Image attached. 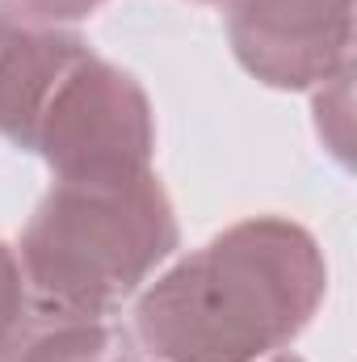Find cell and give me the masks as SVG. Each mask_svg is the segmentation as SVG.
I'll use <instances>...</instances> for the list:
<instances>
[{
    "label": "cell",
    "instance_id": "277c9868",
    "mask_svg": "<svg viewBox=\"0 0 357 362\" xmlns=\"http://www.w3.org/2000/svg\"><path fill=\"white\" fill-rule=\"evenodd\" d=\"M236 59L273 89H307L349 68L353 0H231Z\"/></svg>",
    "mask_w": 357,
    "mask_h": 362
},
{
    "label": "cell",
    "instance_id": "9c48e42d",
    "mask_svg": "<svg viewBox=\"0 0 357 362\" xmlns=\"http://www.w3.org/2000/svg\"><path fill=\"white\" fill-rule=\"evenodd\" d=\"M265 362H298V358H265Z\"/></svg>",
    "mask_w": 357,
    "mask_h": 362
},
{
    "label": "cell",
    "instance_id": "5b68a950",
    "mask_svg": "<svg viewBox=\"0 0 357 362\" xmlns=\"http://www.w3.org/2000/svg\"><path fill=\"white\" fill-rule=\"evenodd\" d=\"M85 55L80 34L21 8H0V135L17 148H34L55 89Z\"/></svg>",
    "mask_w": 357,
    "mask_h": 362
},
{
    "label": "cell",
    "instance_id": "52a82bcc",
    "mask_svg": "<svg viewBox=\"0 0 357 362\" xmlns=\"http://www.w3.org/2000/svg\"><path fill=\"white\" fill-rule=\"evenodd\" d=\"M25 316H30V286H25L21 262H17V249L0 245V354L17 337Z\"/></svg>",
    "mask_w": 357,
    "mask_h": 362
},
{
    "label": "cell",
    "instance_id": "6da1fadb",
    "mask_svg": "<svg viewBox=\"0 0 357 362\" xmlns=\"http://www.w3.org/2000/svg\"><path fill=\"white\" fill-rule=\"evenodd\" d=\"M324 282L298 223L244 219L139 291L131 337L156 362H265L315 316Z\"/></svg>",
    "mask_w": 357,
    "mask_h": 362
},
{
    "label": "cell",
    "instance_id": "30bf717a",
    "mask_svg": "<svg viewBox=\"0 0 357 362\" xmlns=\"http://www.w3.org/2000/svg\"><path fill=\"white\" fill-rule=\"evenodd\" d=\"M202 4H223V0H202Z\"/></svg>",
    "mask_w": 357,
    "mask_h": 362
},
{
    "label": "cell",
    "instance_id": "3957f363",
    "mask_svg": "<svg viewBox=\"0 0 357 362\" xmlns=\"http://www.w3.org/2000/svg\"><path fill=\"white\" fill-rule=\"evenodd\" d=\"M152 148L156 122L147 93L89 51L55 89L30 152H38L55 177H89L152 169Z\"/></svg>",
    "mask_w": 357,
    "mask_h": 362
},
{
    "label": "cell",
    "instance_id": "7a4b0ae2",
    "mask_svg": "<svg viewBox=\"0 0 357 362\" xmlns=\"http://www.w3.org/2000/svg\"><path fill=\"white\" fill-rule=\"evenodd\" d=\"M177 249V215L152 169L55 177L17 262L38 308L114 316Z\"/></svg>",
    "mask_w": 357,
    "mask_h": 362
},
{
    "label": "cell",
    "instance_id": "8992f818",
    "mask_svg": "<svg viewBox=\"0 0 357 362\" xmlns=\"http://www.w3.org/2000/svg\"><path fill=\"white\" fill-rule=\"evenodd\" d=\"M0 362H139V346L131 329L109 316L38 308L4 346Z\"/></svg>",
    "mask_w": 357,
    "mask_h": 362
},
{
    "label": "cell",
    "instance_id": "ba28073f",
    "mask_svg": "<svg viewBox=\"0 0 357 362\" xmlns=\"http://www.w3.org/2000/svg\"><path fill=\"white\" fill-rule=\"evenodd\" d=\"M101 4L105 0H8V8H21V13L42 17V21H55V25L80 21V17H89L92 8H101Z\"/></svg>",
    "mask_w": 357,
    "mask_h": 362
}]
</instances>
